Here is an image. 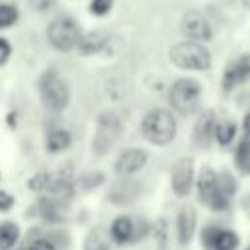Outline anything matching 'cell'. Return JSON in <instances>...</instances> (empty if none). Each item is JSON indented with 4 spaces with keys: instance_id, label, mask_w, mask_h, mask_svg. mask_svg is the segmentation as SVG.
<instances>
[{
    "instance_id": "3",
    "label": "cell",
    "mask_w": 250,
    "mask_h": 250,
    "mask_svg": "<svg viewBox=\"0 0 250 250\" xmlns=\"http://www.w3.org/2000/svg\"><path fill=\"white\" fill-rule=\"evenodd\" d=\"M39 92H41L43 104L53 111H61V109H64L68 105V100H70L68 86L55 70H49V72H45L41 76Z\"/></svg>"
},
{
    "instance_id": "7",
    "label": "cell",
    "mask_w": 250,
    "mask_h": 250,
    "mask_svg": "<svg viewBox=\"0 0 250 250\" xmlns=\"http://www.w3.org/2000/svg\"><path fill=\"white\" fill-rule=\"evenodd\" d=\"M182 31L188 39L193 41H209L213 37V29L209 25V21L205 20V16H201L199 12H186L182 16Z\"/></svg>"
},
{
    "instance_id": "13",
    "label": "cell",
    "mask_w": 250,
    "mask_h": 250,
    "mask_svg": "<svg viewBox=\"0 0 250 250\" xmlns=\"http://www.w3.org/2000/svg\"><path fill=\"white\" fill-rule=\"evenodd\" d=\"M217 191L219 189H217V174H215V170L209 168V166H203L199 176H197V195H199V199L205 205H209V201L217 195Z\"/></svg>"
},
{
    "instance_id": "31",
    "label": "cell",
    "mask_w": 250,
    "mask_h": 250,
    "mask_svg": "<svg viewBox=\"0 0 250 250\" xmlns=\"http://www.w3.org/2000/svg\"><path fill=\"white\" fill-rule=\"evenodd\" d=\"M0 53H2L0 62H4V61H6V57H8V53H10V45L6 43V39H0Z\"/></svg>"
},
{
    "instance_id": "24",
    "label": "cell",
    "mask_w": 250,
    "mask_h": 250,
    "mask_svg": "<svg viewBox=\"0 0 250 250\" xmlns=\"http://www.w3.org/2000/svg\"><path fill=\"white\" fill-rule=\"evenodd\" d=\"M86 250H109L107 236H105L100 229L92 230V232L88 234V238H86Z\"/></svg>"
},
{
    "instance_id": "2",
    "label": "cell",
    "mask_w": 250,
    "mask_h": 250,
    "mask_svg": "<svg viewBox=\"0 0 250 250\" xmlns=\"http://www.w3.org/2000/svg\"><path fill=\"white\" fill-rule=\"evenodd\" d=\"M170 61L184 70H207L211 66V55L201 41H182L170 49Z\"/></svg>"
},
{
    "instance_id": "20",
    "label": "cell",
    "mask_w": 250,
    "mask_h": 250,
    "mask_svg": "<svg viewBox=\"0 0 250 250\" xmlns=\"http://www.w3.org/2000/svg\"><path fill=\"white\" fill-rule=\"evenodd\" d=\"M70 145V133L64 129H57L47 137V148L51 152H61Z\"/></svg>"
},
{
    "instance_id": "30",
    "label": "cell",
    "mask_w": 250,
    "mask_h": 250,
    "mask_svg": "<svg viewBox=\"0 0 250 250\" xmlns=\"http://www.w3.org/2000/svg\"><path fill=\"white\" fill-rule=\"evenodd\" d=\"M29 250H55V246H53L49 240H45V238H39V240L31 242Z\"/></svg>"
},
{
    "instance_id": "10",
    "label": "cell",
    "mask_w": 250,
    "mask_h": 250,
    "mask_svg": "<svg viewBox=\"0 0 250 250\" xmlns=\"http://www.w3.org/2000/svg\"><path fill=\"white\" fill-rule=\"evenodd\" d=\"M148 160L146 150L143 148H127L119 154L117 162H115V172L121 176H131L135 172H139Z\"/></svg>"
},
{
    "instance_id": "4",
    "label": "cell",
    "mask_w": 250,
    "mask_h": 250,
    "mask_svg": "<svg viewBox=\"0 0 250 250\" xmlns=\"http://www.w3.org/2000/svg\"><path fill=\"white\" fill-rule=\"evenodd\" d=\"M201 98V86L191 78H180L170 88V104L180 113L188 115L193 113L199 105Z\"/></svg>"
},
{
    "instance_id": "23",
    "label": "cell",
    "mask_w": 250,
    "mask_h": 250,
    "mask_svg": "<svg viewBox=\"0 0 250 250\" xmlns=\"http://www.w3.org/2000/svg\"><path fill=\"white\" fill-rule=\"evenodd\" d=\"M53 197H57V199H66V197H70L72 193H74V189H72V184L68 182V180H55V182H49V186L45 188Z\"/></svg>"
},
{
    "instance_id": "35",
    "label": "cell",
    "mask_w": 250,
    "mask_h": 250,
    "mask_svg": "<svg viewBox=\"0 0 250 250\" xmlns=\"http://www.w3.org/2000/svg\"><path fill=\"white\" fill-rule=\"evenodd\" d=\"M244 250H250V246H248V248H244Z\"/></svg>"
},
{
    "instance_id": "14",
    "label": "cell",
    "mask_w": 250,
    "mask_h": 250,
    "mask_svg": "<svg viewBox=\"0 0 250 250\" xmlns=\"http://www.w3.org/2000/svg\"><path fill=\"white\" fill-rule=\"evenodd\" d=\"M105 41H107V37L102 31H90V33L80 35V39L76 43V49L82 55H94V53H98V51L104 49Z\"/></svg>"
},
{
    "instance_id": "17",
    "label": "cell",
    "mask_w": 250,
    "mask_h": 250,
    "mask_svg": "<svg viewBox=\"0 0 250 250\" xmlns=\"http://www.w3.org/2000/svg\"><path fill=\"white\" fill-rule=\"evenodd\" d=\"M238 246V236L234 230H223L217 229L215 238L209 246V250H234Z\"/></svg>"
},
{
    "instance_id": "18",
    "label": "cell",
    "mask_w": 250,
    "mask_h": 250,
    "mask_svg": "<svg viewBox=\"0 0 250 250\" xmlns=\"http://www.w3.org/2000/svg\"><path fill=\"white\" fill-rule=\"evenodd\" d=\"M234 164L240 172L244 174H250V135H246L238 146H236V152H234Z\"/></svg>"
},
{
    "instance_id": "15",
    "label": "cell",
    "mask_w": 250,
    "mask_h": 250,
    "mask_svg": "<svg viewBox=\"0 0 250 250\" xmlns=\"http://www.w3.org/2000/svg\"><path fill=\"white\" fill-rule=\"evenodd\" d=\"M133 221L129 217H117L111 225V238L119 244L127 242V240H133Z\"/></svg>"
},
{
    "instance_id": "21",
    "label": "cell",
    "mask_w": 250,
    "mask_h": 250,
    "mask_svg": "<svg viewBox=\"0 0 250 250\" xmlns=\"http://www.w3.org/2000/svg\"><path fill=\"white\" fill-rule=\"evenodd\" d=\"M20 238V229L14 223H4L0 227V250H10Z\"/></svg>"
},
{
    "instance_id": "8",
    "label": "cell",
    "mask_w": 250,
    "mask_h": 250,
    "mask_svg": "<svg viewBox=\"0 0 250 250\" xmlns=\"http://www.w3.org/2000/svg\"><path fill=\"white\" fill-rule=\"evenodd\" d=\"M193 188V162L191 158H180L172 168V189L176 195L186 197Z\"/></svg>"
},
{
    "instance_id": "19",
    "label": "cell",
    "mask_w": 250,
    "mask_h": 250,
    "mask_svg": "<svg viewBox=\"0 0 250 250\" xmlns=\"http://www.w3.org/2000/svg\"><path fill=\"white\" fill-rule=\"evenodd\" d=\"M213 135H215V139H217V143L221 146L230 145L232 139L236 137V125H234V121H221V123H217Z\"/></svg>"
},
{
    "instance_id": "5",
    "label": "cell",
    "mask_w": 250,
    "mask_h": 250,
    "mask_svg": "<svg viewBox=\"0 0 250 250\" xmlns=\"http://www.w3.org/2000/svg\"><path fill=\"white\" fill-rule=\"evenodd\" d=\"M80 35L82 33L72 18H57L55 21H51V25L47 29V37H49L51 45L59 51H68V49L76 47Z\"/></svg>"
},
{
    "instance_id": "9",
    "label": "cell",
    "mask_w": 250,
    "mask_h": 250,
    "mask_svg": "<svg viewBox=\"0 0 250 250\" xmlns=\"http://www.w3.org/2000/svg\"><path fill=\"white\" fill-rule=\"evenodd\" d=\"M248 78H250V55H242L225 68L223 90H232L234 86L246 82Z\"/></svg>"
},
{
    "instance_id": "11",
    "label": "cell",
    "mask_w": 250,
    "mask_h": 250,
    "mask_svg": "<svg viewBox=\"0 0 250 250\" xmlns=\"http://www.w3.org/2000/svg\"><path fill=\"white\" fill-rule=\"evenodd\" d=\"M195 227H197V215L195 209L186 205L182 207V211L178 213V240L180 244L188 246L195 234Z\"/></svg>"
},
{
    "instance_id": "22",
    "label": "cell",
    "mask_w": 250,
    "mask_h": 250,
    "mask_svg": "<svg viewBox=\"0 0 250 250\" xmlns=\"http://www.w3.org/2000/svg\"><path fill=\"white\" fill-rule=\"evenodd\" d=\"M217 189L225 197L230 199L236 193V180H234V176L230 172H227V170H223L221 174H217Z\"/></svg>"
},
{
    "instance_id": "16",
    "label": "cell",
    "mask_w": 250,
    "mask_h": 250,
    "mask_svg": "<svg viewBox=\"0 0 250 250\" xmlns=\"http://www.w3.org/2000/svg\"><path fill=\"white\" fill-rule=\"evenodd\" d=\"M215 125H217L215 115H213L211 111H205V113L197 119V125H195V131H193L195 139H197L199 143L209 141V139H211V135L215 133Z\"/></svg>"
},
{
    "instance_id": "29",
    "label": "cell",
    "mask_w": 250,
    "mask_h": 250,
    "mask_svg": "<svg viewBox=\"0 0 250 250\" xmlns=\"http://www.w3.org/2000/svg\"><path fill=\"white\" fill-rule=\"evenodd\" d=\"M12 205H14V197L0 189V211H8L12 209Z\"/></svg>"
},
{
    "instance_id": "6",
    "label": "cell",
    "mask_w": 250,
    "mask_h": 250,
    "mask_svg": "<svg viewBox=\"0 0 250 250\" xmlns=\"http://www.w3.org/2000/svg\"><path fill=\"white\" fill-rule=\"evenodd\" d=\"M121 135V121L113 113H105L98 121V129L94 135V150L98 154H105Z\"/></svg>"
},
{
    "instance_id": "25",
    "label": "cell",
    "mask_w": 250,
    "mask_h": 250,
    "mask_svg": "<svg viewBox=\"0 0 250 250\" xmlns=\"http://www.w3.org/2000/svg\"><path fill=\"white\" fill-rule=\"evenodd\" d=\"M18 20V10L10 4H0V27H10Z\"/></svg>"
},
{
    "instance_id": "34",
    "label": "cell",
    "mask_w": 250,
    "mask_h": 250,
    "mask_svg": "<svg viewBox=\"0 0 250 250\" xmlns=\"http://www.w3.org/2000/svg\"><path fill=\"white\" fill-rule=\"evenodd\" d=\"M240 2H242V6H244V8H248V10H250V0H240Z\"/></svg>"
},
{
    "instance_id": "32",
    "label": "cell",
    "mask_w": 250,
    "mask_h": 250,
    "mask_svg": "<svg viewBox=\"0 0 250 250\" xmlns=\"http://www.w3.org/2000/svg\"><path fill=\"white\" fill-rule=\"evenodd\" d=\"M31 4H33L37 10H47V8L53 4V0H31Z\"/></svg>"
},
{
    "instance_id": "27",
    "label": "cell",
    "mask_w": 250,
    "mask_h": 250,
    "mask_svg": "<svg viewBox=\"0 0 250 250\" xmlns=\"http://www.w3.org/2000/svg\"><path fill=\"white\" fill-rule=\"evenodd\" d=\"M49 182H51L49 174H47V172H39V174H35V176L29 180V188L35 189V191H39V189H45V188L49 186Z\"/></svg>"
},
{
    "instance_id": "26",
    "label": "cell",
    "mask_w": 250,
    "mask_h": 250,
    "mask_svg": "<svg viewBox=\"0 0 250 250\" xmlns=\"http://www.w3.org/2000/svg\"><path fill=\"white\" fill-rule=\"evenodd\" d=\"M154 236H156V240H158L160 250H164V248H166V240H168V225H166V221H164V219L156 221V227H154Z\"/></svg>"
},
{
    "instance_id": "28",
    "label": "cell",
    "mask_w": 250,
    "mask_h": 250,
    "mask_svg": "<svg viewBox=\"0 0 250 250\" xmlns=\"http://www.w3.org/2000/svg\"><path fill=\"white\" fill-rule=\"evenodd\" d=\"M111 4H113V0H92L90 2V12L96 14V16H104L111 10Z\"/></svg>"
},
{
    "instance_id": "33",
    "label": "cell",
    "mask_w": 250,
    "mask_h": 250,
    "mask_svg": "<svg viewBox=\"0 0 250 250\" xmlns=\"http://www.w3.org/2000/svg\"><path fill=\"white\" fill-rule=\"evenodd\" d=\"M242 129H244L246 135H250V113L244 117V121H242Z\"/></svg>"
},
{
    "instance_id": "1",
    "label": "cell",
    "mask_w": 250,
    "mask_h": 250,
    "mask_svg": "<svg viewBox=\"0 0 250 250\" xmlns=\"http://www.w3.org/2000/svg\"><path fill=\"white\" fill-rule=\"evenodd\" d=\"M141 131L148 143L164 146L176 137V119L168 109H150L141 121Z\"/></svg>"
},
{
    "instance_id": "12",
    "label": "cell",
    "mask_w": 250,
    "mask_h": 250,
    "mask_svg": "<svg viewBox=\"0 0 250 250\" xmlns=\"http://www.w3.org/2000/svg\"><path fill=\"white\" fill-rule=\"evenodd\" d=\"M141 193V186L135 180H121L117 184H113L111 191H109V199L115 205H127L133 199H137V195Z\"/></svg>"
}]
</instances>
